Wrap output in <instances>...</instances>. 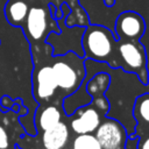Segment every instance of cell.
Listing matches in <instances>:
<instances>
[{"instance_id": "1", "label": "cell", "mask_w": 149, "mask_h": 149, "mask_svg": "<svg viewBox=\"0 0 149 149\" xmlns=\"http://www.w3.org/2000/svg\"><path fill=\"white\" fill-rule=\"evenodd\" d=\"M84 58L106 63L109 68H120L118 38L114 33L101 24H87L81 36Z\"/></svg>"}, {"instance_id": "2", "label": "cell", "mask_w": 149, "mask_h": 149, "mask_svg": "<svg viewBox=\"0 0 149 149\" xmlns=\"http://www.w3.org/2000/svg\"><path fill=\"white\" fill-rule=\"evenodd\" d=\"M52 71L56 78L57 88L62 90L64 95L73 93L85 78V58L78 56L73 51L52 57Z\"/></svg>"}, {"instance_id": "3", "label": "cell", "mask_w": 149, "mask_h": 149, "mask_svg": "<svg viewBox=\"0 0 149 149\" xmlns=\"http://www.w3.org/2000/svg\"><path fill=\"white\" fill-rule=\"evenodd\" d=\"M23 33L30 42L31 48L36 44H44L47 36L51 31L61 33L57 20L51 16L49 6H31L28 9L27 17L22 24Z\"/></svg>"}, {"instance_id": "4", "label": "cell", "mask_w": 149, "mask_h": 149, "mask_svg": "<svg viewBox=\"0 0 149 149\" xmlns=\"http://www.w3.org/2000/svg\"><path fill=\"white\" fill-rule=\"evenodd\" d=\"M118 52L120 68L126 72L135 73L143 85L148 84L147 55L140 40H120L118 38Z\"/></svg>"}, {"instance_id": "5", "label": "cell", "mask_w": 149, "mask_h": 149, "mask_svg": "<svg viewBox=\"0 0 149 149\" xmlns=\"http://www.w3.org/2000/svg\"><path fill=\"white\" fill-rule=\"evenodd\" d=\"M109 105L105 95L93 98L91 102L77 108L71 119V129L76 134H87L93 133L100 125L102 118L108 112Z\"/></svg>"}, {"instance_id": "6", "label": "cell", "mask_w": 149, "mask_h": 149, "mask_svg": "<svg viewBox=\"0 0 149 149\" xmlns=\"http://www.w3.org/2000/svg\"><path fill=\"white\" fill-rule=\"evenodd\" d=\"M94 136L102 149H125L127 132L115 119L105 118L95 129Z\"/></svg>"}, {"instance_id": "7", "label": "cell", "mask_w": 149, "mask_h": 149, "mask_svg": "<svg viewBox=\"0 0 149 149\" xmlns=\"http://www.w3.org/2000/svg\"><path fill=\"white\" fill-rule=\"evenodd\" d=\"M146 30V22L143 17L133 10H127L115 20L114 35L120 40H140Z\"/></svg>"}, {"instance_id": "8", "label": "cell", "mask_w": 149, "mask_h": 149, "mask_svg": "<svg viewBox=\"0 0 149 149\" xmlns=\"http://www.w3.org/2000/svg\"><path fill=\"white\" fill-rule=\"evenodd\" d=\"M57 90L56 78L51 65L36 68L33 74V93L37 101H48Z\"/></svg>"}, {"instance_id": "9", "label": "cell", "mask_w": 149, "mask_h": 149, "mask_svg": "<svg viewBox=\"0 0 149 149\" xmlns=\"http://www.w3.org/2000/svg\"><path fill=\"white\" fill-rule=\"evenodd\" d=\"M69 135L66 123L59 121L54 127L43 132L42 142L45 149H63L68 143Z\"/></svg>"}, {"instance_id": "10", "label": "cell", "mask_w": 149, "mask_h": 149, "mask_svg": "<svg viewBox=\"0 0 149 149\" xmlns=\"http://www.w3.org/2000/svg\"><path fill=\"white\" fill-rule=\"evenodd\" d=\"M62 120L61 109L55 105H48L41 107L36 112L35 116V125L38 130H47L55 125H57Z\"/></svg>"}, {"instance_id": "11", "label": "cell", "mask_w": 149, "mask_h": 149, "mask_svg": "<svg viewBox=\"0 0 149 149\" xmlns=\"http://www.w3.org/2000/svg\"><path fill=\"white\" fill-rule=\"evenodd\" d=\"M28 9V3L24 0H9L5 7V14L10 24L22 27L27 17Z\"/></svg>"}, {"instance_id": "12", "label": "cell", "mask_w": 149, "mask_h": 149, "mask_svg": "<svg viewBox=\"0 0 149 149\" xmlns=\"http://www.w3.org/2000/svg\"><path fill=\"white\" fill-rule=\"evenodd\" d=\"M111 84V76L106 71H100L97 72L93 78L88 80L86 84V91L92 98L101 97L105 95L107 88L109 87Z\"/></svg>"}, {"instance_id": "13", "label": "cell", "mask_w": 149, "mask_h": 149, "mask_svg": "<svg viewBox=\"0 0 149 149\" xmlns=\"http://www.w3.org/2000/svg\"><path fill=\"white\" fill-rule=\"evenodd\" d=\"M134 116L141 122L149 125V93H144L136 99Z\"/></svg>"}, {"instance_id": "14", "label": "cell", "mask_w": 149, "mask_h": 149, "mask_svg": "<svg viewBox=\"0 0 149 149\" xmlns=\"http://www.w3.org/2000/svg\"><path fill=\"white\" fill-rule=\"evenodd\" d=\"M72 149H102L99 141L92 133L78 134L72 142Z\"/></svg>"}, {"instance_id": "15", "label": "cell", "mask_w": 149, "mask_h": 149, "mask_svg": "<svg viewBox=\"0 0 149 149\" xmlns=\"http://www.w3.org/2000/svg\"><path fill=\"white\" fill-rule=\"evenodd\" d=\"M9 146V137L7 130L0 123V149H7Z\"/></svg>"}, {"instance_id": "16", "label": "cell", "mask_w": 149, "mask_h": 149, "mask_svg": "<svg viewBox=\"0 0 149 149\" xmlns=\"http://www.w3.org/2000/svg\"><path fill=\"white\" fill-rule=\"evenodd\" d=\"M137 141H139V137H135V139H127L126 142H125V149H137Z\"/></svg>"}, {"instance_id": "17", "label": "cell", "mask_w": 149, "mask_h": 149, "mask_svg": "<svg viewBox=\"0 0 149 149\" xmlns=\"http://www.w3.org/2000/svg\"><path fill=\"white\" fill-rule=\"evenodd\" d=\"M139 149H149V136L146 140H143V142L141 143Z\"/></svg>"}]
</instances>
